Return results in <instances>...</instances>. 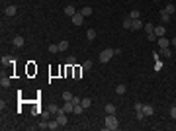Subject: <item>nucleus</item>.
<instances>
[{
    "mask_svg": "<svg viewBox=\"0 0 176 131\" xmlns=\"http://www.w3.org/2000/svg\"><path fill=\"white\" fill-rule=\"evenodd\" d=\"M104 127L110 129V131H116L120 127V121L116 118V114H106V125H104Z\"/></svg>",
    "mask_w": 176,
    "mask_h": 131,
    "instance_id": "nucleus-1",
    "label": "nucleus"
},
{
    "mask_svg": "<svg viewBox=\"0 0 176 131\" xmlns=\"http://www.w3.org/2000/svg\"><path fill=\"white\" fill-rule=\"evenodd\" d=\"M116 55V49H104L102 53H100V57H98V61L100 63H110V59Z\"/></svg>",
    "mask_w": 176,
    "mask_h": 131,
    "instance_id": "nucleus-2",
    "label": "nucleus"
},
{
    "mask_svg": "<svg viewBox=\"0 0 176 131\" xmlns=\"http://www.w3.org/2000/svg\"><path fill=\"white\" fill-rule=\"evenodd\" d=\"M82 22H84V16H82L80 12H77V14L73 16V24H75V26H82Z\"/></svg>",
    "mask_w": 176,
    "mask_h": 131,
    "instance_id": "nucleus-3",
    "label": "nucleus"
},
{
    "mask_svg": "<svg viewBox=\"0 0 176 131\" xmlns=\"http://www.w3.org/2000/svg\"><path fill=\"white\" fill-rule=\"evenodd\" d=\"M57 121H59V125H67V123H69L65 112H59V114H57Z\"/></svg>",
    "mask_w": 176,
    "mask_h": 131,
    "instance_id": "nucleus-4",
    "label": "nucleus"
},
{
    "mask_svg": "<svg viewBox=\"0 0 176 131\" xmlns=\"http://www.w3.org/2000/svg\"><path fill=\"white\" fill-rule=\"evenodd\" d=\"M155 35L157 37H165V33H166V30H165V26H155Z\"/></svg>",
    "mask_w": 176,
    "mask_h": 131,
    "instance_id": "nucleus-5",
    "label": "nucleus"
},
{
    "mask_svg": "<svg viewBox=\"0 0 176 131\" xmlns=\"http://www.w3.org/2000/svg\"><path fill=\"white\" fill-rule=\"evenodd\" d=\"M4 14H6V16H16V14H18V8H16V6H14V4H12V6H6V10H4Z\"/></svg>",
    "mask_w": 176,
    "mask_h": 131,
    "instance_id": "nucleus-6",
    "label": "nucleus"
},
{
    "mask_svg": "<svg viewBox=\"0 0 176 131\" xmlns=\"http://www.w3.org/2000/svg\"><path fill=\"white\" fill-rule=\"evenodd\" d=\"M61 112H65V114H69V112H75V104H73V102H65V106L61 108Z\"/></svg>",
    "mask_w": 176,
    "mask_h": 131,
    "instance_id": "nucleus-7",
    "label": "nucleus"
},
{
    "mask_svg": "<svg viewBox=\"0 0 176 131\" xmlns=\"http://www.w3.org/2000/svg\"><path fill=\"white\" fill-rule=\"evenodd\" d=\"M143 114H145V116H153V114H155V108L151 106V104H145V106H143Z\"/></svg>",
    "mask_w": 176,
    "mask_h": 131,
    "instance_id": "nucleus-8",
    "label": "nucleus"
},
{
    "mask_svg": "<svg viewBox=\"0 0 176 131\" xmlns=\"http://www.w3.org/2000/svg\"><path fill=\"white\" fill-rule=\"evenodd\" d=\"M24 43H26V39H24L22 35H16V37H14V45H16V47H24Z\"/></svg>",
    "mask_w": 176,
    "mask_h": 131,
    "instance_id": "nucleus-9",
    "label": "nucleus"
},
{
    "mask_svg": "<svg viewBox=\"0 0 176 131\" xmlns=\"http://www.w3.org/2000/svg\"><path fill=\"white\" fill-rule=\"evenodd\" d=\"M161 22H170V14H168V12L166 10H161Z\"/></svg>",
    "mask_w": 176,
    "mask_h": 131,
    "instance_id": "nucleus-10",
    "label": "nucleus"
},
{
    "mask_svg": "<svg viewBox=\"0 0 176 131\" xmlns=\"http://www.w3.org/2000/svg\"><path fill=\"white\" fill-rule=\"evenodd\" d=\"M131 30H143V22H141V20H133Z\"/></svg>",
    "mask_w": 176,
    "mask_h": 131,
    "instance_id": "nucleus-11",
    "label": "nucleus"
},
{
    "mask_svg": "<svg viewBox=\"0 0 176 131\" xmlns=\"http://www.w3.org/2000/svg\"><path fill=\"white\" fill-rule=\"evenodd\" d=\"M65 14H67V16H71V18H73V16L77 14V10H75V6H65Z\"/></svg>",
    "mask_w": 176,
    "mask_h": 131,
    "instance_id": "nucleus-12",
    "label": "nucleus"
},
{
    "mask_svg": "<svg viewBox=\"0 0 176 131\" xmlns=\"http://www.w3.org/2000/svg\"><path fill=\"white\" fill-rule=\"evenodd\" d=\"M125 90H127V86H125V84H118V88H116V94L123 96V94H125Z\"/></svg>",
    "mask_w": 176,
    "mask_h": 131,
    "instance_id": "nucleus-13",
    "label": "nucleus"
},
{
    "mask_svg": "<svg viewBox=\"0 0 176 131\" xmlns=\"http://www.w3.org/2000/svg\"><path fill=\"white\" fill-rule=\"evenodd\" d=\"M80 104H82V108H84V110L90 108V106H92V98H82V100H80Z\"/></svg>",
    "mask_w": 176,
    "mask_h": 131,
    "instance_id": "nucleus-14",
    "label": "nucleus"
},
{
    "mask_svg": "<svg viewBox=\"0 0 176 131\" xmlns=\"http://www.w3.org/2000/svg\"><path fill=\"white\" fill-rule=\"evenodd\" d=\"M161 55H163V57H165V59H168V57H170V55H172V51H170V49H168V47H161Z\"/></svg>",
    "mask_w": 176,
    "mask_h": 131,
    "instance_id": "nucleus-15",
    "label": "nucleus"
},
{
    "mask_svg": "<svg viewBox=\"0 0 176 131\" xmlns=\"http://www.w3.org/2000/svg\"><path fill=\"white\" fill-rule=\"evenodd\" d=\"M168 45H170V41L166 37H159V47H168Z\"/></svg>",
    "mask_w": 176,
    "mask_h": 131,
    "instance_id": "nucleus-16",
    "label": "nucleus"
},
{
    "mask_svg": "<svg viewBox=\"0 0 176 131\" xmlns=\"http://www.w3.org/2000/svg\"><path fill=\"white\" fill-rule=\"evenodd\" d=\"M104 110H106V114H116V110H118V108H116L114 104H106V108H104Z\"/></svg>",
    "mask_w": 176,
    "mask_h": 131,
    "instance_id": "nucleus-17",
    "label": "nucleus"
},
{
    "mask_svg": "<svg viewBox=\"0 0 176 131\" xmlns=\"http://www.w3.org/2000/svg\"><path fill=\"white\" fill-rule=\"evenodd\" d=\"M131 24H133V20L129 18V16H127V18L123 20V28H125V30H131Z\"/></svg>",
    "mask_w": 176,
    "mask_h": 131,
    "instance_id": "nucleus-18",
    "label": "nucleus"
},
{
    "mask_svg": "<svg viewBox=\"0 0 176 131\" xmlns=\"http://www.w3.org/2000/svg\"><path fill=\"white\" fill-rule=\"evenodd\" d=\"M86 37H88V41L96 39V30H88V32H86Z\"/></svg>",
    "mask_w": 176,
    "mask_h": 131,
    "instance_id": "nucleus-19",
    "label": "nucleus"
},
{
    "mask_svg": "<svg viewBox=\"0 0 176 131\" xmlns=\"http://www.w3.org/2000/svg\"><path fill=\"white\" fill-rule=\"evenodd\" d=\"M80 14H82V16L86 18V16H90V14H92V8H90V6H84V8L80 10Z\"/></svg>",
    "mask_w": 176,
    "mask_h": 131,
    "instance_id": "nucleus-20",
    "label": "nucleus"
},
{
    "mask_svg": "<svg viewBox=\"0 0 176 131\" xmlns=\"http://www.w3.org/2000/svg\"><path fill=\"white\" fill-rule=\"evenodd\" d=\"M82 69H84V73L92 71V61H84V63H82Z\"/></svg>",
    "mask_w": 176,
    "mask_h": 131,
    "instance_id": "nucleus-21",
    "label": "nucleus"
},
{
    "mask_svg": "<svg viewBox=\"0 0 176 131\" xmlns=\"http://www.w3.org/2000/svg\"><path fill=\"white\" fill-rule=\"evenodd\" d=\"M49 112H51V116H57V114L61 112V108H59V106H55V104H51V108H49Z\"/></svg>",
    "mask_w": 176,
    "mask_h": 131,
    "instance_id": "nucleus-22",
    "label": "nucleus"
},
{
    "mask_svg": "<svg viewBox=\"0 0 176 131\" xmlns=\"http://www.w3.org/2000/svg\"><path fill=\"white\" fill-rule=\"evenodd\" d=\"M57 45H59V51H67V49H69V41H67V39L61 41V43H57Z\"/></svg>",
    "mask_w": 176,
    "mask_h": 131,
    "instance_id": "nucleus-23",
    "label": "nucleus"
},
{
    "mask_svg": "<svg viewBox=\"0 0 176 131\" xmlns=\"http://www.w3.org/2000/svg\"><path fill=\"white\" fill-rule=\"evenodd\" d=\"M0 84H2V88H8V86H10V78L2 77V78H0Z\"/></svg>",
    "mask_w": 176,
    "mask_h": 131,
    "instance_id": "nucleus-24",
    "label": "nucleus"
},
{
    "mask_svg": "<svg viewBox=\"0 0 176 131\" xmlns=\"http://www.w3.org/2000/svg\"><path fill=\"white\" fill-rule=\"evenodd\" d=\"M82 75H84V69H82V67H77V69H75V77L80 78Z\"/></svg>",
    "mask_w": 176,
    "mask_h": 131,
    "instance_id": "nucleus-25",
    "label": "nucleus"
},
{
    "mask_svg": "<svg viewBox=\"0 0 176 131\" xmlns=\"http://www.w3.org/2000/svg\"><path fill=\"white\" fill-rule=\"evenodd\" d=\"M165 10L168 12L170 16H172V14H174V12H176V6H174V4H166V8H165Z\"/></svg>",
    "mask_w": 176,
    "mask_h": 131,
    "instance_id": "nucleus-26",
    "label": "nucleus"
},
{
    "mask_svg": "<svg viewBox=\"0 0 176 131\" xmlns=\"http://www.w3.org/2000/svg\"><path fill=\"white\" fill-rule=\"evenodd\" d=\"M139 16H141L139 10H131V12H129V18H131V20H139Z\"/></svg>",
    "mask_w": 176,
    "mask_h": 131,
    "instance_id": "nucleus-27",
    "label": "nucleus"
},
{
    "mask_svg": "<svg viewBox=\"0 0 176 131\" xmlns=\"http://www.w3.org/2000/svg\"><path fill=\"white\" fill-rule=\"evenodd\" d=\"M65 63H67V67H75V63H77V57H69Z\"/></svg>",
    "mask_w": 176,
    "mask_h": 131,
    "instance_id": "nucleus-28",
    "label": "nucleus"
},
{
    "mask_svg": "<svg viewBox=\"0 0 176 131\" xmlns=\"http://www.w3.org/2000/svg\"><path fill=\"white\" fill-rule=\"evenodd\" d=\"M59 127H61V125H59V121H49V129H53V131H55V129H59Z\"/></svg>",
    "mask_w": 176,
    "mask_h": 131,
    "instance_id": "nucleus-29",
    "label": "nucleus"
},
{
    "mask_svg": "<svg viewBox=\"0 0 176 131\" xmlns=\"http://www.w3.org/2000/svg\"><path fill=\"white\" fill-rule=\"evenodd\" d=\"M143 28H145V32H147V33H153L155 32V26H153V24H145Z\"/></svg>",
    "mask_w": 176,
    "mask_h": 131,
    "instance_id": "nucleus-30",
    "label": "nucleus"
},
{
    "mask_svg": "<svg viewBox=\"0 0 176 131\" xmlns=\"http://www.w3.org/2000/svg\"><path fill=\"white\" fill-rule=\"evenodd\" d=\"M2 63L6 65V63H16V61H14V57H8V55H4V57H2Z\"/></svg>",
    "mask_w": 176,
    "mask_h": 131,
    "instance_id": "nucleus-31",
    "label": "nucleus"
},
{
    "mask_svg": "<svg viewBox=\"0 0 176 131\" xmlns=\"http://www.w3.org/2000/svg\"><path fill=\"white\" fill-rule=\"evenodd\" d=\"M135 118H137L139 121H141V120H145V114H143V110H137V112H135Z\"/></svg>",
    "mask_w": 176,
    "mask_h": 131,
    "instance_id": "nucleus-32",
    "label": "nucleus"
},
{
    "mask_svg": "<svg viewBox=\"0 0 176 131\" xmlns=\"http://www.w3.org/2000/svg\"><path fill=\"white\" fill-rule=\"evenodd\" d=\"M49 53H59V45L51 43V45H49Z\"/></svg>",
    "mask_w": 176,
    "mask_h": 131,
    "instance_id": "nucleus-33",
    "label": "nucleus"
},
{
    "mask_svg": "<svg viewBox=\"0 0 176 131\" xmlns=\"http://www.w3.org/2000/svg\"><path fill=\"white\" fill-rule=\"evenodd\" d=\"M82 112H84V108H82V104H77V106H75V114H78V116H80Z\"/></svg>",
    "mask_w": 176,
    "mask_h": 131,
    "instance_id": "nucleus-34",
    "label": "nucleus"
},
{
    "mask_svg": "<svg viewBox=\"0 0 176 131\" xmlns=\"http://www.w3.org/2000/svg\"><path fill=\"white\" fill-rule=\"evenodd\" d=\"M63 98H65V102H71V100H73V94H71V92H63Z\"/></svg>",
    "mask_w": 176,
    "mask_h": 131,
    "instance_id": "nucleus-35",
    "label": "nucleus"
},
{
    "mask_svg": "<svg viewBox=\"0 0 176 131\" xmlns=\"http://www.w3.org/2000/svg\"><path fill=\"white\" fill-rule=\"evenodd\" d=\"M49 116H51V112H49V110L41 112V118H43V120H49Z\"/></svg>",
    "mask_w": 176,
    "mask_h": 131,
    "instance_id": "nucleus-36",
    "label": "nucleus"
},
{
    "mask_svg": "<svg viewBox=\"0 0 176 131\" xmlns=\"http://www.w3.org/2000/svg\"><path fill=\"white\" fill-rule=\"evenodd\" d=\"M39 129H49V121H41V123H39Z\"/></svg>",
    "mask_w": 176,
    "mask_h": 131,
    "instance_id": "nucleus-37",
    "label": "nucleus"
},
{
    "mask_svg": "<svg viewBox=\"0 0 176 131\" xmlns=\"http://www.w3.org/2000/svg\"><path fill=\"white\" fill-rule=\"evenodd\" d=\"M80 100H82V98H78V96H73V100H71V102L77 106V104H80Z\"/></svg>",
    "mask_w": 176,
    "mask_h": 131,
    "instance_id": "nucleus-38",
    "label": "nucleus"
},
{
    "mask_svg": "<svg viewBox=\"0 0 176 131\" xmlns=\"http://www.w3.org/2000/svg\"><path fill=\"white\" fill-rule=\"evenodd\" d=\"M133 108H135V112H137V110H143V104H141V102H135Z\"/></svg>",
    "mask_w": 176,
    "mask_h": 131,
    "instance_id": "nucleus-39",
    "label": "nucleus"
},
{
    "mask_svg": "<svg viewBox=\"0 0 176 131\" xmlns=\"http://www.w3.org/2000/svg\"><path fill=\"white\" fill-rule=\"evenodd\" d=\"M170 118H172V120H176V106L170 110Z\"/></svg>",
    "mask_w": 176,
    "mask_h": 131,
    "instance_id": "nucleus-40",
    "label": "nucleus"
},
{
    "mask_svg": "<svg viewBox=\"0 0 176 131\" xmlns=\"http://www.w3.org/2000/svg\"><path fill=\"white\" fill-rule=\"evenodd\" d=\"M147 37H149V41H155V39H157V35H155V33H147Z\"/></svg>",
    "mask_w": 176,
    "mask_h": 131,
    "instance_id": "nucleus-41",
    "label": "nucleus"
},
{
    "mask_svg": "<svg viewBox=\"0 0 176 131\" xmlns=\"http://www.w3.org/2000/svg\"><path fill=\"white\" fill-rule=\"evenodd\" d=\"M170 43H172V45H174V47H176V37H174V39H172V41H170Z\"/></svg>",
    "mask_w": 176,
    "mask_h": 131,
    "instance_id": "nucleus-42",
    "label": "nucleus"
},
{
    "mask_svg": "<svg viewBox=\"0 0 176 131\" xmlns=\"http://www.w3.org/2000/svg\"><path fill=\"white\" fill-rule=\"evenodd\" d=\"M155 2H161V0H155Z\"/></svg>",
    "mask_w": 176,
    "mask_h": 131,
    "instance_id": "nucleus-43",
    "label": "nucleus"
},
{
    "mask_svg": "<svg viewBox=\"0 0 176 131\" xmlns=\"http://www.w3.org/2000/svg\"><path fill=\"white\" fill-rule=\"evenodd\" d=\"M174 106H176V104H174Z\"/></svg>",
    "mask_w": 176,
    "mask_h": 131,
    "instance_id": "nucleus-44",
    "label": "nucleus"
}]
</instances>
